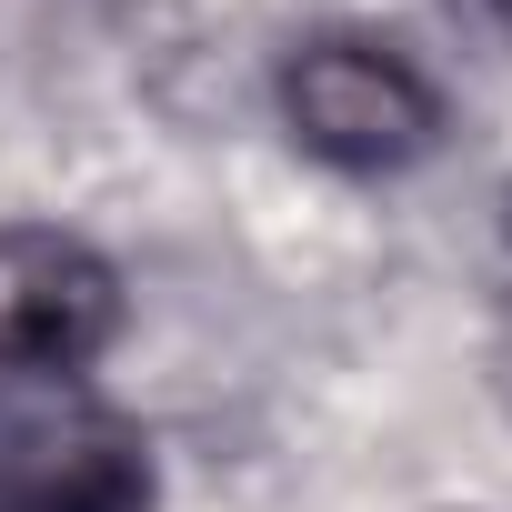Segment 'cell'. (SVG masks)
Instances as JSON below:
<instances>
[{
    "label": "cell",
    "instance_id": "7a4b0ae2",
    "mask_svg": "<svg viewBox=\"0 0 512 512\" xmlns=\"http://www.w3.org/2000/svg\"><path fill=\"white\" fill-rule=\"evenodd\" d=\"M282 121L332 171H402L442 141V91L372 31H312L282 61Z\"/></svg>",
    "mask_w": 512,
    "mask_h": 512
},
{
    "label": "cell",
    "instance_id": "277c9868",
    "mask_svg": "<svg viewBox=\"0 0 512 512\" xmlns=\"http://www.w3.org/2000/svg\"><path fill=\"white\" fill-rule=\"evenodd\" d=\"M482 11H492V21H512V0H482Z\"/></svg>",
    "mask_w": 512,
    "mask_h": 512
},
{
    "label": "cell",
    "instance_id": "3957f363",
    "mask_svg": "<svg viewBox=\"0 0 512 512\" xmlns=\"http://www.w3.org/2000/svg\"><path fill=\"white\" fill-rule=\"evenodd\" d=\"M121 332V272L61 221L0 231V372H81Z\"/></svg>",
    "mask_w": 512,
    "mask_h": 512
},
{
    "label": "cell",
    "instance_id": "6da1fadb",
    "mask_svg": "<svg viewBox=\"0 0 512 512\" xmlns=\"http://www.w3.org/2000/svg\"><path fill=\"white\" fill-rule=\"evenodd\" d=\"M0 512H151V442L81 372H0Z\"/></svg>",
    "mask_w": 512,
    "mask_h": 512
}]
</instances>
